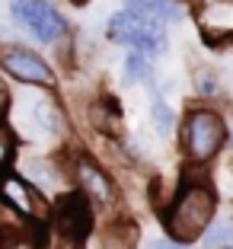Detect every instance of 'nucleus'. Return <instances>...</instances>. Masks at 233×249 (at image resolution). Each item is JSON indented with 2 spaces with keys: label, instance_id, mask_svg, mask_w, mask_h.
<instances>
[{
  "label": "nucleus",
  "instance_id": "obj_1",
  "mask_svg": "<svg viewBox=\"0 0 233 249\" xmlns=\"http://www.w3.org/2000/svg\"><path fill=\"white\" fill-rule=\"evenodd\" d=\"M214 211H217V192H214L211 176L204 173V163L189 160L182 166L179 192L169 201V208L160 211V220L166 227L173 243H195L204 230L211 227Z\"/></svg>",
  "mask_w": 233,
  "mask_h": 249
},
{
  "label": "nucleus",
  "instance_id": "obj_2",
  "mask_svg": "<svg viewBox=\"0 0 233 249\" xmlns=\"http://www.w3.org/2000/svg\"><path fill=\"white\" fill-rule=\"evenodd\" d=\"M51 227L58 233V249H83L93 233V205L87 192H67L51 208Z\"/></svg>",
  "mask_w": 233,
  "mask_h": 249
},
{
  "label": "nucleus",
  "instance_id": "obj_3",
  "mask_svg": "<svg viewBox=\"0 0 233 249\" xmlns=\"http://www.w3.org/2000/svg\"><path fill=\"white\" fill-rule=\"evenodd\" d=\"M106 36L112 42L131 48V52H141V54H160L166 52V32H163V22L157 19H147V16H138V13H115L106 26Z\"/></svg>",
  "mask_w": 233,
  "mask_h": 249
},
{
  "label": "nucleus",
  "instance_id": "obj_4",
  "mask_svg": "<svg viewBox=\"0 0 233 249\" xmlns=\"http://www.w3.org/2000/svg\"><path fill=\"white\" fill-rule=\"evenodd\" d=\"M227 141V124L217 112L211 109H192L189 118H185L182 128V147L189 160L195 163H208L211 157L220 154V147Z\"/></svg>",
  "mask_w": 233,
  "mask_h": 249
},
{
  "label": "nucleus",
  "instance_id": "obj_5",
  "mask_svg": "<svg viewBox=\"0 0 233 249\" xmlns=\"http://www.w3.org/2000/svg\"><path fill=\"white\" fill-rule=\"evenodd\" d=\"M10 10H13L16 22L26 26V29L45 45L58 42V38L64 36V29H67L64 16L51 7L48 0H10Z\"/></svg>",
  "mask_w": 233,
  "mask_h": 249
},
{
  "label": "nucleus",
  "instance_id": "obj_6",
  "mask_svg": "<svg viewBox=\"0 0 233 249\" xmlns=\"http://www.w3.org/2000/svg\"><path fill=\"white\" fill-rule=\"evenodd\" d=\"M0 67L7 73H13L16 80L22 83H38V87H48L54 77H51V67L45 64L38 54H32L29 48H0Z\"/></svg>",
  "mask_w": 233,
  "mask_h": 249
},
{
  "label": "nucleus",
  "instance_id": "obj_7",
  "mask_svg": "<svg viewBox=\"0 0 233 249\" xmlns=\"http://www.w3.org/2000/svg\"><path fill=\"white\" fill-rule=\"evenodd\" d=\"M73 173H77V179H80V185H83V192H87V195L99 198V201H106V205L115 198L112 179L106 176V169H102L96 160H90L87 154L77 157V166H73Z\"/></svg>",
  "mask_w": 233,
  "mask_h": 249
},
{
  "label": "nucleus",
  "instance_id": "obj_8",
  "mask_svg": "<svg viewBox=\"0 0 233 249\" xmlns=\"http://www.w3.org/2000/svg\"><path fill=\"white\" fill-rule=\"evenodd\" d=\"M125 10L147 16V19H157V22H176L182 16L179 0H125Z\"/></svg>",
  "mask_w": 233,
  "mask_h": 249
},
{
  "label": "nucleus",
  "instance_id": "obj_9",
  "mask_svg": "<svg viewBox=\"0 0 233 249\" xmlns=\"http://www.w3.org/2000/svg\"><path fill=\"white\" fill-rule=\"evenodd\" d=\"M90 118H93L96 131L106 134V138H118V131H122V109H118V99L115 96H102V103H96L93 109H90Z\"/></svg>",
  "mask_w": 233,
  "mask_h": 249
},
{
  "label": "nucleus",
  "instance_id": "obj_10",
  "mask_svg": "<svg viewBox=\"0 0 233 249\" xmlns=\"http://www.w3.org/2000/svg\"><path fill=\"white\" fill-rule=\"evenodd\" d=\"M138 224H134L131 217H118L109 224V230H106V249H134V243H138Z\"/></svg>",
  "mask_w": 233,
  "mask_h": 249
},
{
  "label": "nucleus",
  "instance_id": "obj_11",
  "mask_svg": "<svg viewBox=\"0 0 233 249\" xmlns=\"http://www.w3.org/2000/svg\"><path fill=\"white\" fill-rule=\"evenodd\" d=\"M3 201L13 205L19 214H32V198H29V189L19 182L16 176H7L3 179Z\"/></svg>",
  "mask_w": 233,
  "mask_h": 249
},
{
  "label": "nucleus",
  "instance_id": "obj_12",
  "mask_svg": "<svg viewBox=\"0 0 233 249\" xmlns=\"http://www.w3.org/2000/svg\"><path fill=\"white\" fill-rule=\"evenodd\" d=\"M125 67H128V80H134V83H144V80H150V61H147V54H141V52H131L128 58H125Z\"/></svg>",
  "mask_w": 233,
  "mask_h": 249
},
{
  "label": "nucleus",
  "instance_id": "obj_13",
  "mask_svg": "<svg viewBox=\"0 0 233 249\" xmlns=\"http://www.w3.org/2000/svg\"><path fill=\"white\" fill-rule=\"evenodd\" d=\"M204 246L208 249H230L233 246V233H230V227L227 224H214L211 220V230H208V236H204Z\"/></svg>",
  "mask_w": 233,
  "mask_h": 249
},
{
  "label": "nucleus",
  "instance_id": "obj_14",
  "mask_svg": "<svg viewBox=\"0 0 233 249\" xmlns=\"http://www.w3.org/2000/svg\"><path fill=\"white\" fill-rule=\"evenodd\" d=\"M153 124H157V131L160 134H166L169 128H173V109H169L166 103H153Z\"/></svg>",
  "mask_w": 233,
  "mask_h": 249
},
{
  "label": "nucleus",
  "instance_id": "obj_15",
  "mask_svg": "<svg viewBox=\"0 0 233 249\" xmlns=\"http://www.w3.org/2000/svg\"><path fill=\"white\" fill-rule=\"evenodd\" d=\"M10 154H13V141H10V131L0 124V166L10 160Z\"/></svg>",
  "mask_w": 233,
  "mask_h": 249
},
{
  "label": "nucleus",
  "instance_id": "obj_16",
  "mask_svg": "<svg viewBox=\"0 0 233 249\" xmlns=\"http://www.w3.org/2000/svg\"><path fill=\"white\" fill-rule=\"evenodd\" d=\"M214 87H217L214 73H201V77H198V93H201V96H211V93H214Z\"/></svg>",
  "mask_w": 233,
  "mask_h": 249
},
{
  "label": "nucleus",
  "instance_id": "obj_17",
  "mask_svg": "<svg viewBox=\"0 0 233 249\" xmlns=\"http://www.w3.org/2000/svg\"><path fill=\"white\" fill-rule=\"evenodd\" d=\"M147 249H182V246H176L173 240H157V243H150Z\"/></svg>",
  "mask_w": 233,
  "mask_h": 249
},
{
  "label": "nucleus",
  "instance_id": "obj_18",
  "mask_svg": "<svg viewBox=\"0 0 233 249\" xmlns=\"http://www.w3.org/2000/svg\"><path fill=\"white\" fill-rule=\"evenodd\" d=\"M7 103H10V99H7V89L0 87V115H3V112H7Z\"/></svg>",
  "mask_w": 233,
  "mask_h": 249
},
{
  "label": "nucleus",
  "instance_id": "obj_19",
  "mask_svg": "<svg viewBox=\"0 0 233 249\" xmlns=\"http://www.w3.org/2000/svg\"><path fill=\"white\" fill-rule=\"evenodd\" d=\"M71 3H73V7H87L90 0H71Z\"/></svg>",
  "mask_w": 233,
  "mask_h": 249
}]
</instances>
